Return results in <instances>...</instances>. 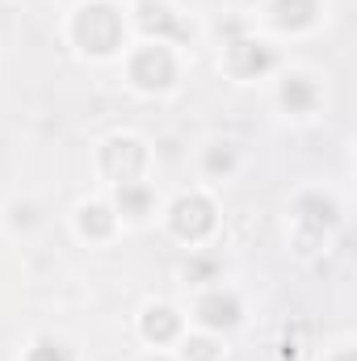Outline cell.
Instances as JSON below:
<instances>
[{
	"label": "cell",
	"instance_id": "obj_1",
	"mask_svg": "<svg viewBox=\"0 0 357 361\" xmlns=\"http://www.w3.org/2000/svg\"><path fill=\"white\" fill-rule=\"evenodd\" d=\"M147 72H156V85H169V76H173V63H169L164 47H147V51L139 55V63H135V80H143Z\"/></svg>",
	"mask_w": 357,
	"mask_h": 361
},
{
	"label": "cell",
	"instance_id": "obj_4",
	"mask_svg": "<svg viewBox=\"0 0 357 361\" xmlns=\"http://www.w3.org/2000/svg\"><path fill=\"white\" fill-rule=\"evenodd\" d=\"M282 101H286L290 109H307V105H311V89H307L303 80H290V85L282 89Z\"/></svg>",
	"mask_w": 357,
	"mask_h": 361
},
{
	"label": "cell",
	"instance_id": "obj_2",
	"mask_svg": "<svg viewBox=\"0 0 357 361\" xmlns=\"http://www.w3.org/2000/svg\"><path fill=\"white\" fill-rule=\"evenodd\" d=\"M202 319H206V324H214V328H219V324H231V319H236V302L214 294V298H206V302H202Z\"/></svg>",
	"mask_w": 357,
	"mask_h": 361
},
{
	"label": "cell",
	"instance_id": "obj_3",
	"mask_svg": "<svg viewBox=\"0 0 357 361\" xmlns=\"http://www.w3.org/2000/svg\"><path fill=\"white\" fill-rule=\"evenodd\" d=\"M173 328H177V319H173V311H169V307H160V311H147V324H143V332H147L152 341H164V336H173Z\"/></svg>",
	"mask_w": 357,
	"mask_h": 361
},
{
	"label": "cell",
	"instance_id": "obj_5",
	"mask_svg": "<svg viewBox=\"0 0 357 361\" xmlns=\"http://www.w3.org/2000/svg\"><path fill=\"white\" fill-rule=\"evenodd\" d=\"M30 361H63V353H59V345H51V341H42L38 349H34V357Z\"/></svg>",
	"mask_w": 357,
	"mask_h": 361
}]
</instances>
